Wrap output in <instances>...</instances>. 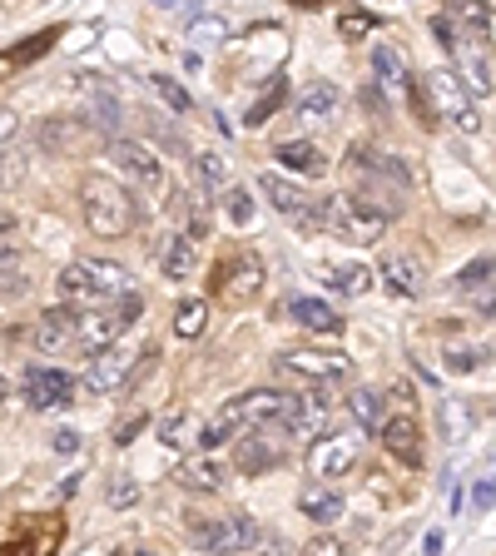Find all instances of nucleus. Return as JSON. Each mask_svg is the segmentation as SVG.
<instances>
[{"instance_id":"nucleus-48","label":"nucleus","mask_w":496,"mask_h":556,"mask_svg":"<svg viewBox=\"0 0 496 556\" xmlns=\"http://www.w3.org/2000/svg\"><path fill=\"white\" fill-rule=\"evenodd\" d=\"M477 507H496V482H477Z\"/></svg>"},{"instance_id":"nucleus-18","label":"nucleus","mask_w":496,"mask_h":556,"mask_svg":"<svg viewBox=\"0 0 496 556\" xmlns=\"http://www.w3.org/2000/svg\"><path fill=\"white\" fill-rule=\"evenodd\" d=\"M293 115H298V125H328L338 115V85L333 80H308L293 100Z\"/></svg>"},{"instance_id":"nucleus-26","label":"nucleus","mask_w":496,"mask_h":556,"mask_svg":"<svg viewBox=\"0 0 496 556\" xmlns=\"http://www.w3.org/2000/svg\"><path fill=\"white\" fill-rule=\"evenodd\" d=\"M298 512L328 527V522H338V517H343V497H338L333 487H323V482H308V487L298 492Z\"/></svg>"},{"instance_id":"nucleus-13","label":"nucleus","mask_w":496,"mask_h":556,"mask_svg":"<svg viewBox=\"0 0 496 556\" xmlns=\"http://www.w3.org/2000/svg\"><path fill=\"white\" fill-rule=\"evenodd\" d=\"M129 373H134V353L110 348V353H100V358L85 368L80 388H85V393H95V398H110V393H120L124 383H129Z\"/></svg>"},{"instance_id":"nucleus-3","label":"nucleus","mask_w":496,"mask_h":556,"mask_svg":"<svg viewBox=\"0 0 496 556\" xmlns=\"http://www.w3.org/2000/svg\"><path fill=\"white\" fill-rule=\"evenodd\" d=\"M323 234L348 239V244H377L387 234V214L353 194H333V199H323Z\"/></svg>"},{"instance_id":"nucleus-28","label":"nucleus","mask_w":496,"mask_h":556,"mask_svg":"<svg viewBox=\"0 0 496 556\" xmlns=\"http://www.w3.org/2000/svg\"><path fill=\"white\" fill-rule=\"evenodd\" d=\"M372 75H377V85L382 90H402L407 85V65H402V55L392 50V45H372Z\"/></svg>"},{"instance_id":"nucleus-50","label":"nucleus","mask_w":496,"mask_h":556,"mask_svg":"<svg viewBox=\"0 0 496 556\" xmlns=\"http://www.w3.org/2000/svg\"><path fill=\"white\" fill-rule=\"evenodd\" d=\"M482 308H487V318H496V293H487V298H482Z\"/></svg>"},{"instance_id":"nucleus-24","label":"nucleus","mask_w":496,"mask_h":556,"mask_svg":"<svg viewBox=\"0 0 496 556\" xmlns=\"http://www.w3.org/2000/svg\"><path fill=\"white\" fill-rule=\"evenodd\" d=\"M90 278H95V288H100V298L105 303H124V298H134V288H129V269L115 264V259H80Z\"/></svg>"},{"instance_id":"nucleus-34","label":"nucleus","mask_w":496,"mask_h":556,"mask_svg":"<svg viewBox=\"0 0 496 556\" xmlns=\"http://www.w3.org/2000/svg\"><path fill=\"white\" fill-rule=\"evenodd\" d=\"M328 283H333L338 293H353V298H358V293H368V288H372V274L363 269V264H343V269H333Z\"/></svg>"},{"instance_id":"nucleus-5","label":"nucleus","mask_w":496,"mask_h":556,"mask_svg":"<svg viewBox=\"0 0 496 556\" xmlns=\"http://www.w3.org/2000/svg\"><path fill=\"white\" fill-rule=\"evenodd\" d=\"M258 189H263V199L283 214V219H293L298 229H308V234H323V199H313L303 184H293V179H283V174H258Z\"/></svg>"},{"instance_id":"nucleus-16","label":"nucleus","mask_w":496,"mask_h":556,"mask_svg":"<svg viewBox=\"0 0 496 556\" xmlns=\"http://www.w3.org/2000/svg\"><path fill=\"white\" fill-rule=\"evenodd\" d=\"M174 482H179L184 492H224V482H229V462L214 457V452H194V457L179 462Z\"/></svg>"},{"instance_id":"nucleus-10","label":"nucleus","mask_w":496,"mask_h":556,"mask_svg":"<svg viewBox=\"0 0 496 556\" xmlns=\"http://www.w3.org/2000/svg\"><path fill=\"white\" fill-rule=\"evenodd\" d=\"M110 159L120 164V169L139 184V189H144V194H164V189H169L164 164H159V159H154L139 139H120V135H115V139H110Z\"/></svg>"},{"instance_id":"nucleus-49","label":"nucleus","mask_w":496,"mask_h":556,"mask_svg":"<svg viewBox=\"0 0 496 556\" xmlns=\"http://www.w3.org/2000/svg\"><path fill=\"white\" fill-rule=\"evenodd\" d=\"M422 552H427V556H442V532H427V542H422Z\"/></svg>"},{"instance_id":"nucleus-35","label":"nucleus","mask_w":496,"mask_h":556,"mask_svg":"<svg viewBox=\"0 0 496 556\" xmlns=\"http://www.w3.org/2000/svg\"><path fill=\"white\" fill-rule=\"evenodd\" d=\"M492 278H496V259H472V264L457 274V288H462V293H482Z\"/></svg>"},{"instance_id":"nucleus-44","label":"nucleus","mask_w":496,"mask_h":556,"mask_svg":"<svg viewBox=\"0 0 496 556\" xmlns=\"http://www.w3.org/2000/svg\"><path fill=\"white\" fill-rule=\"evenodd\" d=\"M50 447H55L60 457H75V452H80V432H75V427H60V432L50 437Z\"/></svg>"},{"instance_id":"nucleus-31","label":"nucleus","mask_w":496,"mask_h":556,"mask_svg":"<svg viewBox=\"0 0 496 556\" xmlns=\"http://www.w3.org/2000/svg\"><path fill=\"white\" fill-rule=\"evenodd\" d=\"M204 328H209V303L204 298H184L174 308V333L179 338H204Z\"/></svg>"},{"instance_id":"nucleus-15","label":"nucleus","mask_w":496,"mask_h":556,"mask_svg":"<svg viewBox=\"0 0 496 556\" xmlns=\"http://www.w3.org/2000/svg\"><path fill=\"white\" fill-rule=\"evenodd\" d=\"M214 293H224V298H234V303H244L258 293V283H263V264L253 259V254H234L224 269H214Z\"/></svg>"},{"instance_id":"nucleus-33","label":"nucleus","mask_w":496,"mask_h":556,"mask_svg":"<svg viewBox=\"0 0 496 556\" xmlns=\"http://www.w3.org/2000/svg\"><path fill=\"white\" fill-rule=\"evenodd\" d=\"M149 85H154V95H159V100H164L174 115H189V105H194V100H189V90H184L179 80H169V75H154Z\"/></svg>"},{"instance_id":"nucleus-1","label":"nucleus","mask_w":496,"mask_h":556,"mask_svg":"<svg viewBox=\"0 0 496 556\" xmlns=\"http://www.w3.org/2000/svg\"><path fill=\"white\" fill-rule=\"evenodd\" d=\"M288 408V393H278V388H248L239 398H229L214 422H204L199 427V447L204 452H214L224 437H244V432H258V427H268V422H278Z\"/></svg>"},{"instance_id":"nucleus-43","label":"nucleus","mask_w":496,"mask_h":556,"mask_svg":"<svg viewBox=\"0 0 496 556\" xmlns=\"http://www.w3.org/2000/svg\"><path fill=\"white\" fill-rule=\"evenodd\" d=\"M303 556H348V547H343L338 537H313V542L303 547Z\"/></svg>"},{"instance_id":"nucleus-6","label":"nucleus","mask_w":496,"mask_h":556,"mask_svg":"<svg viewBox=\"0 0 496 556\" xmlns=\"http://www.w3.org/2000/svg\"><path fill=\"white\" fill-rule=\"evenodd\" d=\"M144 313V298L134 293V298H124L115 308H95V313H80V348L85 353H110L115 343H120L124 333H129V323Z\"/></svg>"},{"instance_id":"nucleus-47","label":"nucleus","mask_w":496,"mask_h":556,"mask_svg":"<svg viewBox=\"0 0 496 556\" xmlns=\"http://www.w3.org/2000/svg\"><path fill=\"white\" fill-rule=\"evenodd\" d=\"M139 427H144V413L129 417V422H120V437H115V442H120V447H124V442H134V432H139Z\"/></svg>"},{"instance_id":"nucleus-42","label":"nucleus","mask_w":496,"mask_h":556,"mask_svg":"<svg viewBox=\"0 0 496 556\" xmlns=\"http://www.w3.org/2000/svg\"><path fill=\"white\" fill-rule=\"evenodd\" d=\"M472 368H482L477 348H447V373H472Z\"/></svg>"},{"instance_id":"nucleus-17","label":"nucleus","mask_w":496,"mask_h":556,"mask_svg":"<svg viewBox=\"0 0 496 556\" xmlns=\"http://www.w3.org/2000/svg\"><path fill=\"white\" fill-rule=\"evenodd\" d=\"M80 343V313L75 308H50L40 323H35V348L40 353H65V348H75Z\"/></svg>"},{"instance_id":"nucleus-4","label":"nucleus","mask_w":496,"mask_h":556,"mask_svg":"<svg viewBox=\"0 0 496 556\" xmlns=\"http://www.w3.org/2000/svg\"><path fill=\"white\" fill-rule=\"evenodd\" d=\"M189 542L204 556H239L248 547L263 542V527L248 517V512H229V517H204L189 527Z\"/></svg>"},{"instance_id":"nucleus-23","label":"nucleus","mask_w":496,"mask_h":556,"mask_svg":"<svg viewBox=\"0 0 496 556\" xmlns=\"http://www.w3.org/2000/svg\"><path fill=\"white\" fill-rule=\"evenodd\" d=\"M377 274L387 278V288L392 293H402V298H417L422 293V264L412 259V254H382V264H377Z\"/></svg>"},{"instance_id":"nucleus-29","label":"nucleus","mask_w":496,"mask_h":556,"mask_svg":"<svg viewBox=\"0 0 496 556\" xmlns=\"http://www.w3.org/2000/svg\"><path fill=\"white\" fill-rule=\"evenodd\" d=\"M194 264H199L194 239H189V234H174L169 249H164V278H189L194 274Z\"/></svg>"},{"instance_id":"nucleus-41","label":"nucleus","mask_w":496,"mask_h":556,"mask_svg":"<svg viewBox=\"0 0 496 556\" xmlns=\"http://www.w3.org/2000/svg\"><path fill=\"white\" fill-rule=\"evenodd\" d=\"M134 502H139V482L120 472V477L110 482V507H134Z\"/></svg>"},{"instance_id":"nucleus-25","label":"nucleus","mask_w":496,"mask_h":556,"mask_svg":"<svg viewBox=\"0 0 496 556\" xmlns=\"http://www.w3.org/2000/svg\"><path fill=\"white\" fill-rule=\"evenodd\" d=\"M288 313H293V323L308 328V333H323V338H328V333H343V318H338L323 298H293Z\"/></svg>"},{"instance_id":"nucleus-51","label":"nucleus","mask_w":496,"mask_h":556,"mask_svg":"<svg viewBox=\"0 0 496 556\" xmlns=\"http://www.w3.org/2000/svg\"><path fill=\"white\" fill-rule=\"evenodd\" d=\"M298 5H303V10H318V5H323V0H298Z\"/></svg>"},{"instance_id":"nucleus-22","label":"nucleus","mask_w":496,"mask_h":556,"mask_svg":"<svg viewBox=\"0 0 496 556\" xmlns=\"http://www.w3.org/2000/svg\"><path fill=\"white\" fill-rule=\"evenodd\" d=\"M382 447L397 457V462H407V467H417L422 462V432H417V422L412 417H387L382 422Z\"/></svg>"},{"instance_id":"nucleus-8","label":"nucleus","mask_w":496,"mask_h":556,"mask_svg":"<svg viewBox=\"0 0 496 556\" xmlns=\"http://www.w3.org/2000/svg\"><path fill=\"white\" fill-rule=\"evenodd\" d=\"M427 90H432L442 120H452L462 135H477V130H482V115H477V105H472V90L462 85L457 70H432V75H427Z\"/></svg>"},{"instance_id":"nucleus-52","label":"nucleus","mask_w":496,"mask_h":556,"mask_svg":"<svg viewBox=\"0 0 496 556\" xmlns=\"http://www.w3.org/2000/svg\"><path fill=\"white\" fill-rule=\"evenodd\" d=\"M154 5H164V10H169V5H174V0H154Z\"/></svg>"},{"instance_id":"nucleus-40","label":"nucleus","mask_w":496,"mask_h":556,"mask_svg":"<svg viewBox=\"0 0 496 556\" xmlns=\"http://www.w3.org/2000/svg\"><path fill=\"white\" fill-rule=\"evenodd\" d=\"M224 209H229L234 224H248V219H253V199H248V189H229V194H224Z\"/></svg>"},{"instance_id":"nucleus-46","label":"nucleus","mask_w":496,"mask_h":556,"mask_svg":"<svg viewBox=\"0 0 496 556\" xmlns=\"http://www.w3.org/2000/svg\"><path fill=\"white\" fill-rule=\"evenodd\" d=\"M432 35H437L447 50H457V35H452V25H447V20H432Z\"/></svg>"},{"instance_id":"nucleus-38","label":"nucleus","mask_w":496,"mask_h":556,"mask_svg":"<svg viewBox=\"0 0 496 556\" xmlns=\"http://www.w3.org/2000/svg\"><path fill=\"white\" fill-rule=\"evenodd\" d=\"M224 35H229V20H224V15H204V20L189 25V40H224Z\"/></svg>"},{"instance_id":"nucleus-36","label":"nucleus","mask_w":496,"mask_h":556,"mask_svg":"<svg viewBox=\"0 0 496 556\" xmlns=\"http://www.w3.org/2000/svg\"><path fill=\"white\" fill-rule=\"evenodd\" d=\"M372 30H377V20H372L368 10H348V15H338V35H343V40H368Z\"/></svg>"},{"instance_id":"nucleus-30","label":"nucleus","mask_w":496,"mask_h":556,"mask_svg":"<svg viewBox=\"0 0 496 556\" xmlns=\"http://www.w3.org/2000/svg\"><path fill=\"white\" fill-rule=\"evenodd\" d=\"M452 15L462 25V35H492V5L487 0H452Z\"/></svg>"},{"instance_id":"nucleus-11","label":"nucleus","mask_w":496,"mask_h":556,"mask_svg":"<svg viewBox=\"0 0 496 556\" xmlns=\"http://www.w3.org/2000/svg\"><path fill=\"white\" fill-rule=\"evenodd\" d=\"M457 70H462V85H467L477 100L496 95V65H492V55H487V40H482V35H462V40H457Z\"/></svg>"},{"instance_id":"nucleus-37","label":"nucleus","mask_w":496,"mask_h":556,"mask_svg":"<svg viewBox=\"0 0 496 556\" xmlns=\"http://www.w3.org/2000/svg\"><path fill=\"white\" fill-rule=\"evenodd\" d=\"M199 179H204L209 189H219V184L229 179V159H224L219 149H209V154H199Z\"/></svg>"},{"instance_id":"nucleus-9","label":"nucleus","mask_w":496,"mask_h":556,"mask_svg":"<svg viewBox=\"0 0 496 556\" xmlns=\"http://www.w3.org/2000/svg\"><path fill=\"white\" fill-rule=\"evenodd\" d=\"M328 417H333V403L313 388V393H293L288 398V408H283V417L273 422V427H283L288 437H298V442H318V437H328Z\"/></svg>"},{"instance_id":"nucleus-12","label":"nucleus","mask_w":496,"mask_h":556,"mask_svg":"<svg viewBox=\"0 0 496 556\" xmlns=\"http://www.w3.org/2000/svg\"><path fill=\"white\" fill-rule=\"evenodd\" d=\"M25 403L30 408H65L75 403V378L60 368H25Z\"/></svg>"},{"instance_id":"nucleus-39","label":"nucleus","mask_w":496,"mask_h":556,"mask_svg":"<svg viewBox=\"0 0 496 556\" xmlns=\"http://www.w3.org/2000/svg\"><path fill=\"white\" fill-rule=\"evenodd\" d=\"M283 100H288V90H283V85H273V90H268V100H258V105L248 110V125H268V115H273Z\"/></svg>"},{"instance_id":"nucleus-21","label":"nucleus","mask_w":496,"mask_h":556,"mask_svg":"<svg viewBox=\"0 0 496 556\" xmlns=\"http://www.w3.org/2000/svg\"><path fill=\"white\" fill-rule=\"evenodd\" d=\"M273 159H278L283 169L303 174V179H323V174H328V154H323L318 144H308V139H283V144L273 149Z\"/></svg>"},{"instance_id":"nucleus-27","label":"nucleus","mask_w":496,"mask_h":556,"mask_svg":"<svg viewBox=\"0 0 496 556\" xmlns=\"http://www.w3.org/2000/svg\"><path fill=\"white\" fill-rule=\"evenodd\" d=\"M348 413H353L358 427H372V432H377V427L387 422V398H382L377 388H353V393H348Z\"/></svg>"},{"instance_id":"nucleus-32","label":"nucleus","mask_w":496,"mask_h":556,"mask_svg":"<svg viewBox=\"0 0 496 556\" xmlns=\"http://www.w3.org/2000/svg\"><path fill=\"white\" fill-rule=\"evenodd\" d=\"M159 442H164V447H189V442H199V437H194V417L189 413L164 417V422H159Z\"/></svg>"},{"instance_id":"nucleus-19","label":"nucleus","mask_w":496,"mask_h":556,"mask_svg":"<svg viewBox=\"0 0 496 556\" xmlns=\"http://www.w3.org/2000/svg\"><path fill=\"white\" fill-rule=\"evenodd\" d=\"M55 293H60V303L75 308V313H95V308H105V298H100V288H95V278H90L85 264H70L65 274L55 278Z\"/></svg>"},{"instance_id":"nucleus-20","label":"nucleus","mask_w":496,"mask_h":556,"mask_svg":"<svg viewBox=\"0 0 496 556\" xmlns=\"http://www.w3.org/2000/svg\"><path fill=\"white\" fill-rule=\"evenodd\" d=\"M234 462H239V472H248V477H258V472H268V467H278L283 462V447L258 427V432H244L239 437V452H234Z\"/></svg>"},{"instance_id":"nucleus-45","label":"nucleus","mask_w":496,"mask_h":556,"mask_svg":"<svg viewBox=\"0 0 496 556\" xmlns=\"http://www.w3.org/2000/svg\"><path fill=\"white\" fill-rule=\"evenodd\" d=\"M50 40H55V35H35V45H30V50H10V55H5V65H15V60H35V55H45V50H50Z\"/></svg>"},{"instance_id":"nucleus-14","label":"nucleus","mask_w":496,"mask_h":556,"mask_svg":"<svg viewBox=\"0 0 496 556\" xmlns=\"http://www.w3.org/2000/svg\"><path fill=\"white\" fill-rule=\"evenodd\" d=\"M353 462H358V442L353 437H318L313 447H308V477H343V472H353Z\"/></svg>"},{"instance_id":"nucleus-2","label":"nucleus","mask_w":496,"mask_h":556,"mask_svg":"<svg viewBox=\"0 0 496 556\" xmlns=\"http://www.w3.org/2000/svg\"><path fill=\"white\" fill-rule=\"evenodd\" d=\"M80 209H85L90 234H100V239H124V234L134 229V199H129V189H120L115 179H85Z\"/></svg>"},{"instance_id":"nucleus-7","label":"nucleus","mask_w":496,"mask_h":556,"mask_svg":"<svg viewBox=\"0 0 496 556\" xmlns=\"http://www.w3.org/2000/svg\"><path fill=\"white\" fill-rule=\"evenodd\" d=\"M278 368L298 383H313V388H333V383H348L353 378V358L343 353H328V348H293V353H278Z\"/></svg>"}]
</instances>
